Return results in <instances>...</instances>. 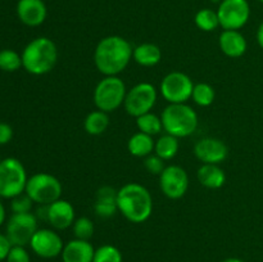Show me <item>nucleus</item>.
<instances>
[{
    "instance_id": "obj_1",
    "label": "nucleus",
    "mask_w": 263,
    "mask_h": 262,
    "mask_svg": "<svg viewBox=\"0 0 263 262\" xmlns=\"http://www.w3.org/2000/svg\"><path fill=\"white\" fill-rule=\"evenodd\" d=\"M133 51L131 44L122 36H105L95 46V67L104 76H118L130 64Z\"/></svg>"
},
{
    "instance_id": "obj_2",
    "label": "nucleus",
    "mask_w": 263,
    "mask_h": 262,
    "mask_svg": "<svg viewBox=\"0 0 263 262\" xmlns=\"http://www.w3.org/2000/svg\"><path fill=\"white\" fill-rule=\"evenodd\" d=\"M118 212L133 223H143L153 213L151 192L138 182H127L117 193Z\"/></svg>"
},
{
    "instance_id": "obj_3",
    "label": "nucleus",
    "mask_w": 263,
    "mask_h": 262,
    "mask_svg": "<svg viewBox=\"0 0 263 262\" xmlns=\"http://www.w3.org/2000/svg\"><path fill=\"white\" fill-rule=\"evenodd\" d=\"M22 67L31 74L43 76L55 67L58 48L51 39L40 36L31 40L22 51Z\"/></svg>"
},
{
    "instance_id": "obj_4",
    "label": "nucleus",
    "mask_w": 263,
    "mask_h": 262,
    "mask_svg": "<svg viewBox=\"0 0 263 262\" xmlns=\"http://www.w3.org/2000/svg\"><path fill=\"white\" fill-rule=\"evenodd\" d=\"M163 131L176 138H187L198 127V115L186 103L168 104L161 115Z\"/></svg>"
},
{
    "instance_id": "obj_5",
    "label": "nucleus",
    "mask_w": 263,
    "mask_h": 262,
    "mask_svg": "<svg viewBox=\"0 0 263 262\" xmlns=\"http://www.w3.org/2000/svg\"><path fill=\"white\" fill-rule=\"evenodd\" d=\"M127 89L118 76H104L94 89V104L103 112H115L125 103Z\"/></svg>"
},
{
    "instance_id": "obj_6",
    "label": "nucleus",
    "mask_w": 263,
    "mask_h": 262,
    "mask_svg": "<svg viewBox=\"0 0 263 262\" xmlns=\"http://www.w3.org/2000/svg\"><path fill=\"white\" fill-rule=\"evenodd\" d=\"M27 172L22 162L13 157L0 161V197L12 199L25 193Z\"/></svg>"
},
{
    "instance_id": "obj_7",
    "label": "nucleus",
    "mask_w": 263,
    "mask_h": 262,
    "mask_svg": "<svg viewBox=\"0 0 263 262\" xmlns=\"http://www.w3.org/2000/svg\"><path fill=\"white\" fill-rule=\"evenodd\" d=\"M62 182L58 177L48 172H39L28 177L25 193L32 199L33 203L37 204H50L55 200L61 199Z\"/></svg>"
},
{
    "instance_id": "obj_8",
    "label": "nucleus",
    "mask_w": 263,
    "mask_h": 262,
    "mask_svg": "<svg viewBox=\"0 0 263 262\" xmlns=\"http://www.w3.org/2000/svg\"><path fill=\"white\" fill-rule=\"evenodd\" d=\"M158 91L151 82H140L127 90L123 107L127 115L138 118L145 113L152 112L157 103Z\"/></svg>"
},
{
    "instance_id": "obj_9",
    "label": "nucleus",
    "mask_w": 263,
    "mask_h": 262,
    "mask_svg": "<svg viewBox=\"0 0 263 262\" xmlns=\"http://www.w3.org/2000/svg\"><path fill=\"white\" fill-rule=\"evenodd\" d=\"M194 85L193 80L186 73L174 71L162 79L159 91L168 104H179L192 99Z\"/></svg>"
},
{
    "instance_id": "obj_10",
    "label": "nucleus",
    "mask_w": 263,
    "mask_h": 262,
    "mask_svg": "<svg viewBox=\"0 0 263 262\" xmlns=\"http://www.w3.org/2000/svg\"><path fill=\"white\" fill-rule=\"evenodd\" d=\"M37 217L31 212L13 213L7 223L5 235L12 246H30L33 234L37 231Z\"/></svg>"
},
{
    "instance_id": "obj_11",
    "label": "nucleus",
    "mask_w": 263,
    "mask_h": 262,
    "mask_svg": "<svg viewBox=\"0 0 263 262\" xmlns=\"http://www.w3.org/2000/svg\"><path fill=\"white\" fill-rule=\"evenodd\" d=\"M217 15L223 30H240L248 23L251 7L248 0H222L217 8Z\"/></svg>"
},
{
    "instance_id": "obj_12",
    "label": "nucleus",
    "mask_w": 263,
    "mask_h": 262,
    "mask_svg": "<svg viewBox=\"0 0 263 262\" xmlns=\"http://www.w3.org/2000/svg\"><path fill=\"white\" fill-rule=\"evenodd\" d=\"M159 188L168 199H181L189 189V175L181 166H166L159 175Z\"/></svg>"
},
{
    "instance_id": "obj_13",
    "label": "nucleus",
    "mask_w": 263,
    "mask_h": 262,
    "mask_svg": "<svg viewBox=\"0 0 263 262\" xmlns=\"http://www.w3.org/2000/svg\"><path fill=\"white\" fill-rule=\"evenodd\" d=\"M33 253L40 258L51 259L62 254L64 248L63 239L55 230L51 229H37L30 241Z\"/></svg>"
},
{
    "instance_id": "obj_14",
    "label": "nucleus",
    "mask_w": 263,
    "mask_h": 262,
    "mask_svg": "<svg viewBox=\"0 0 263 262\" xmlns=\"http://www.w3.org/2000/svg\"><path fill=\"white\" fill-rule=\"evenodd\" d=\"M194 154L202 163L220 164L228 158L229 148L221 139L208 136L195 143Z\"/></svg>"
},
{
    "instance_id": "obj_15",
    "label": "nucleus",
    "mask_w": 263,
    "mask_h": 262,
    "mask_svg": "<svg viewBox=\"0 0 263 262\" xmlns=\"http://www.w3.org/2000/svg\"><path fill=\"white\" fill-rule=\"evenodd\" d=\"M76 220L74 208L68 200L58 199L48 204V222L55 230H66L71 228Z\"/></svg>"
},
{
    "instance_id": "obj_16",
    "label": "nucleus",
    "mask_w": 263,
    "mask_h": 262,
    "mask_svg": "<svg viewBox=\"0 0 263 262\" xmlns=\"http://www.w3.org/2000/svg\"><path fill=\"white\" fill-rule=\"evenodd\" d=\"M17 15L23 25L37 27L45 22L48 9L43 0H18Z\"/></svg>"
},
{
    "instance_id": "obj_17",
    "label": "nucleus",
    "mask_w": 263,
    "mask_h": 262,
    "mask_svg": "<svg viewBox=\"0 0 263 262\" xmlns=\"http://www.w3.org/2000/svg\"><path fill=\"white\" fill-rule=\"evenodd\" d=\"M218 46L229 58H240L246 54L248 43L239 30H223L218 38Z\"/></svg>"
},
{
    "instance_id": "obj_18",
    "label": "nucleus",
    "mask_w": 263,
    "mask_h": 262,
    "mask_svg": "<svg viewBox=\"0 0 263 262\" xmlns=\"http://www.w3.org/2000/svg\"><path fill=\"white\" fill-rule=\"evenodd\" d=\"M95 248L90 240L72 239L64 244L62 251V262H92Z\"/></svg>"
},
{
    "instance_id": "obj_19",
    "label": "nucleus",
    "mask_w": 263,
    "mask_h": 262,
    "mask_svg": "<svg viewBox=\"0 0 263 262\" xmlns=\"http://www.w3.org/2000/svg\"><path fill=\"white\" fill-rule=\"evenodd\" d=\"M117 193L118 190L108 185L98 189L94 203V211L97 216L102 218H109L118 212Z\"/></svg>"
},
{
    "instance_id": "obj_20",
    "label": "nucleus",
    "mask_w": 263,
    "mask_h": 262,
    "mask_svg": "<svg viewBox=\"0 0 263 262\" xmlns=\"http://www.w3.org/2000/svg\"><path fill=\"white\" fill-rule=\"evenodd\" d=\"M197 179L202 186L207 189H220L226 182V174L220 164L202 163L198 169Z\"/></svg>"
},
{
    "instance_id": "obj_21",
    "label": "nucleus",
    "mask_w": 263,
    "mask_h": 262,
    "mask_svg": "<svg viewBox=\"0 0 263 262\" xmlns=\"http://www.w3.org/2000/svg\"><path fill=\"white\" fill-rule=\"evenodd\" d=\"M133 59L141 67H154L162 61V50L156 44H139L134 48Z\"/></svg>"
},
{
    "instance_id": "obj_22",
    "label": "nucleus",
    "mask_w": 263,
    "mask_h": 262,
    "mask_svg": "<svg viewBox=\"0 0 263 262\" xmlns=\"http://www.w3.org/2000/svg\"><path fill=\"white\" fill-rule=\"evenodd\" d=\"M156 140L153 136L138 131L127 141V151L136 158H145L154 152Z\"/></svg>"
},
{
    "instance_id": "obj_23",
    "label": "nucleus",
    "mask_w": 263,
    "mask_h": 262,
    "mask_svg": "<svg viewBox=\"0 0 263 262\" xmlns=\"http://www.w3.org/2000/svg\"><path fill=\"white\" fill-rule=\"evenodd\" d=\"M108 127H109V116L103 110H92L84 120V128L89 135H102Z\"/></svg>"
},
{
    "instance_id": "obj_24",
    "label": "nucleus",
    "mask_w": 263,
    "mask_h": 262,
    "mask_svg": "<svg viewBox=\"0 0 263 262\" xmlns=\"http://www.w3.org/2000/svg\"><path fill=\"white\" fill-rule=\"evenodd\" d=\"M179 138L170 134H164V135L159 136L158 140H156V145H154V153L158 157H161L163 161H171L179 153Z\"/></svg>"
},
{
    "instance_id": "obj_25",
    "label": "nucleus",
    "mask_w": 263,
    "mask_h": 262,
    "mask_svg": "<svg viewBox=\"0 0 263 262\" xmlns=\"http://www.w3.org/2000/svg\"><path fill=\"white\" fill-rule=\"evenodd\" d=\"M136 126H138V130L140 133L151 136L159 135L163 131L162 118L159 116L154 115L153 112H148L143 116H139L136 118Z\"/></svg>"
},
{
    "instance_id": "obj_26",
    "label": "nucleus",
    "mask_w": 263,
    "mask_h": 262,
    "mask_svg": "<svg viewBox=\"0 0 263 262\" xmlns=\"http://www.w3.org/2000/svg\"><path fill=\"white\" fill-rule=\"evenodd\" d=\"M216 98V91L212 85L207 82H198L194 85L192 94V100L199 107H210L213 104Z\"/></svg>"
},
{
    "instance_id": "obj_27",
    "label": "nucleus",
    "mask_w": 263,
    "mask_h": 262,
    "mask_svg": "<svg viewBox=\"0 0 263 262\" xmlns=\"http://www.w3.org/2000/svg\"><path fill=\"white\" fill-rule=\"evenodd\" d=\"M194 22L197 27L204 32L215 31L220 26L217 10L210 9V8H203V9L198 10L194 17Z\"/></svg>"
},
{
    "instance_id": "obj_28",
    "label": "nucleus",
    "mask_w": 263,
    "mask_h": 262,
    "mask_svg": "<svg viewBox=\"0 0 263 262\" xmlns=\"http://www.w3.org/2000/svg\"><path fill=\"white\" fill-rule=\"evenodd\" d=\"M92 262H123V257L116 246L103 244L95 249Z\"/></svg>"
},
{
    "instance_id": "obj_29",
    "label": "nucleus",
    "mask_w": 263,
    "mask_h": 262,
    "mask_svg": "<svg viewBox=\"0 0 263 262\" xmlns=\"http://www.w3.org/2000/svg\"><path fill=\"white\" fill-rule=\"evenodd\" d=\"M22 67V55L12 49L0 50V69L4 72H15Z\"/></svg>"
},
{
    "instance_id": "obj_30",
    "label": "nucleus",
    "mask_w": 263,
    "mask_h": 262,
    "mask_svg": "<svg viewBox=\"0 0 263 262\" xmlns=\"http://www.w3.org/2000/svg\"><path fill=\"white\" fill-rule=\"evenodd\" d=\"M72 231L76 239L81 240H90L94 235V223L89 217H79L74 220L72 225Z\"/></svg>"
},
{
    "instance_id": "obj_31",
    "label": "nucleus",
    "mask_w": 263,
    "mask_h": 262,
    "mask_svg": "<svg viewBox=\"0 0 263 262\" xmlns=\"http://www.w3.org/2000/svg\"><path fill=\"white\" fill-rule=\"evenodd\" d=\"M32 199L28 197L26 193L17 195V197L12 198V203H10V208H12L13 213H26L31 212L32 208Z\"/></svg>"
},
{
    "instance_id": "obj_32",
    "label": "nucleus",
    "mask_w": 263,
    "mask_h": 262,
    "mask_svg": "<svg viewBox=\"0 0 263 262\" xmlns=\"http://www.w3.org/2000/svg\"><path fill=\"white\" fill-rule=\"evenodd\" d=\"M163 159L161 158V157L157 156L156 153H152L151 156L145 157L144 158V167L146 169V171L149 172V174L152 175H161L162 171L164 170V167H166V164H164Z\"/></svg>"
},
{
    "instance_id": "obj_33",
    "label": "nucleus",
    "mask_w": 263,
    "mask_h": 262,
    "mask_svg": "<svg viewBox=\"0 0 263 262\" xmlns=\"http://www.w3.org/2000/svg\"><path fill=\"white\" fill-rule=\"evenodd\" d=\"M5 262H31V257L26 247L12 246Z\"/></svg>"
},
{
    "instance_id": "obj_34",
    "label": "nucleus",
    "mask_w": 263,
    "mask_h": 262,
    "mask_svg": "<svg viewBox=\"0 0 263 262\" xmlns=\"http://www.w3.org/2000/svg\"><path fill=\"white\" fill-rule=\"evenodd\" d=\"M13 138V128L5 122H0V145L8 144Z\"/></svg>"
},
{
    "instance_id": "obj_35",
    "label": "nucleus",
    "mask_w": 263,
    "mask_h": 262,
    "mask_svg": "<svg viewBox=\"0 0 263 262\" xmlns=\"http://www.w3.org/2000/svg\"><path fill=\"white\" fill-rule=\"evenodd\" d=\"M10 248H12V243L9 241L8 236L0 233V261H5Z\"/></svg>"
},
{
    "instance_id": "obj_36",
    "label": "nucleus",
    "mask_w": 263,
    "mask_h": 262,
    "mask_svg": "<svg viewBox=\"0 0 263 262\" xmlns=\"http://www.w3.org/2000/svg\"><path fill=\"white\" fill-rule=\"evenodd\" d=\"M257 43L263 49V22L258 26V30H257Z\"/></svg>"
},
{
    "instance_id": "obj_37",
    "label": "nucleus",
    "mask_w": 263,
    "mask_h": 262,
    "mask_svg": "<svg viewBox=\"0 0 263 262\" xmlns=\"http://www.w3.org/2000/svg\"><path fill=\"white\" fill-rule=\"evenodd\" d=\"M5 221V207L2 202H0V226L4 223Z\"/></svg>"
},
{
    "instance_id": "obj_38",
    "label": "nucleus",
    "mask_w": 263,
    "mask_h": 262,
    "mask_svg": "<svg viewBox=\"0 0 263 262\" xmlns=\"http://www.w3.org/2000/svg\"><path fill=\"white\" fill-rule=\"evenodd\" d=\"M221 262H246V261L241 258H238V257H229V258L222 259Z\"/></svg>"
},
{
    "instance_id": "obj_39",
    "label": "nucleus",
    "mask_w": 263,
    "mask_h": 262,
    "mask_svg": "<svg viewBox=\"0 0 263 262\" xmlns=\"http://www.w3.org/2000/svg\"><path fill=\"white\" fill-rule=\"evenodd\" d=\"M259 2H261V3H262V4H263V0H259Z\"/></svg>"
},
{
    "instance_id": "obj_40",
    "label": "nucleus",
    "mask_w": 263,
    "mask_h": 262,
    "mask_svg": "<svg viewBox=\"0 0 263 262\" xmlns=\"http://www.w3.org/2000/svg\"><path fill=\"white\" fill-rule=\"evenodd\" d=\"M0 262H3V261H0Z\"/></svg>"
}]
</instances>
